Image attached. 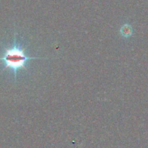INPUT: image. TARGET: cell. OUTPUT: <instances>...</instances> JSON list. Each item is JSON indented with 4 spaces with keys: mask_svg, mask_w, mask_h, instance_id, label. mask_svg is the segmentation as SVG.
I'll list each match as a JSON object with an SVG mask.
<instances>
[{
    "mask_svg": "<svg viewBox=\"0 0 148 148\" xmlns=\"http://www.w3.org/2000/svg\"><path fill=\"white\" fill-rule=\"evenodd\" d=\"M25 48L22 47L21 44L18 43L14 35L13 45L9 48H4L2 56H0V61L4 63V69H10L14 73V79H17V74L20 69L27 71L25 66L26 62L33 59H48L49 58L32 57L25 53Z\"/></svg>",
    "mask_w": 148,
    "mask_h": 148,
    "instance_id": "cell-1",
    "label": "cell"
},
{
    "mask_svg": "<svg viewBox=\"0 0 148 148\" xmlns=\"http://www.w3.org/2000/svg\"><path fill=\"white\" fill-rule=\"evenodd\" d=\"M120 35L124 38H129L132 35L133 29L132 26L129 23H125L120 28Z\"/></svg>",
    "mask_w": 148,
    "mask_h": 148,
    "instance_id": "cell-2",
    "label": "cell"
}]
</instances>
